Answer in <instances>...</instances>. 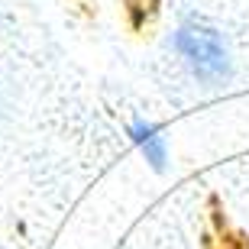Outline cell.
<instances>
[{
  "label": "cell",
  "mask_w": 249,
  "mask_h": 249,
  "mask_svg": "<svg viewBox=\"0 0 249 249\" xmlns=\"http://www.w3.org/2000/svg\"><path fill=\"white\" fill-rule=\"evenodd\" d=\"M175 46L204 84H223L230 78V55L217 29L204 23H185L175 36Z\"/></svg>",
  "instance_id": "1"
},
{
  "label": "cell",
  "mask_w": 249,
  "mask_h": 249,
  "mask_svg": "<svg viewBox=\"0 0 249 249\" xmlns=\"http://www.w3.org/2000/svg\"><path fill=\"white\" fill-rule=\"evenodd\" d=\"M129 136H133V142L139 146V152L146 156V162H152V168H165V159H168V149H165V139H162V133H159L152 123L146 120H133V126H129Z\"/></svg>",
  "instance_id": "2"
}]
</instances>
